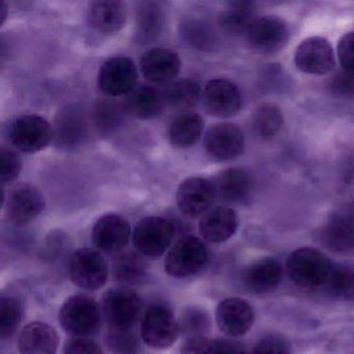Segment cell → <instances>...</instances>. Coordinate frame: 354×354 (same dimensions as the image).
Wrapping results in <instances>:
<instances>
[{
    "label": "cell",
    "instance_id": "obj_1",
    "mask_svg": "<svg viewBox=\"0 0 354 354\" xmlns=\"http://www.w3.org/2000/svg\"><path fill=\"white\" fill-rule=\"evenodd\" d=\"M331 267L333 264L327 257L313 248L294 250L286 265L290 279L295 285L306 289L324 286Z\"/></svg>",
    "mask_w": 354,
    "mask_h": 354
},
{
    "label": "cell",
    "instance_id": "obj_2",
    "mask_svg": "<svg viewBox=\"0 0 354 354\" xmlns=\"http://www.w3.org/2000/svg\"><path fill=\"white\" fill-rule=\"evenodd\" d=\"M64 330L76 337L94 335L101 324L100 308L96 300L86 295L70 297L59 310Z\"/></svg>",
    "mask_w": 354,
    "mask_h": 354
},
{
    "label": "cell",
    "instance_id": "obj_3",
    "mask_svg": "<svg viewBox=\"0 0 354 354\" xmlns=\"http://www.w3.org/2000/svg\"><path fill=\"white\" fill-rule=\"evenodd\" d=\"M9 138L18 151L34 154L44 150L53 142V128L41 115H19L10 126Z\"/></svg>",
    "mask_w": 354,
    "mask_h": 354
},
{
    "label": "cell",
    "instance_id": "obj_4",
    "mask_svg": "<svg viewBox=\"0 0 354 354\" xmlns=\"http://www.w3.org/2000/svg\"><path fill=\"white\" fill-rule=\"evenodd\" d=\"M207 260L208 250L204 242L194 236H184L167 254L165 269L171 277L184 279L200 272Z\"/></svg>",
    "mask_w": 354,
    "mask_h": 354
},
{
    "label": "cell",
    "instance_id": "obj_5",
    "mask_svg": "<svg viewBox=\"0 0 354 354\" xmlns=\"http://www.w3.org/2000/svg\"><path fill=\"white\" fill-rule=\"evenodd\" d=\"M180 333L179 322L165 304H153L147 310L142 322V337L153 349L171 347Z\"/></svg>",
    "mask_w": 354,
    "mask_h": 354
},
{
    "label": "cell",
    "instance_id": "obj_6",
    "mask_svg": "<svg viewBox=\"0 0 354 354\" xmlns=\"http://www.w3.org/2000/svg\"><path fill=\"white\" fill-rule=\"evenodd\" d=\"M173 221L160 216H150L138 221L133 232V243L138 252L147 257L165 254L175 237Z\"/></svg>",
    "mask_w": 354,
    "mask_h": 354
},
{
    "label": "cell",
    "instance_id": "obj_7",
    "mask_svg": "<svg viewBox=\"0 0 354 354\" xmlns=\"http://www.w3.org/2000/svg\"><path fill=\"white\" fill-rule=\"evenodd\" d=\"M138 80V69L129 57H111L99 70V88L103 94L113 98L128 96L136 88Z\"/></svg>",
    "mask_w": 354,
    "mask_h": 354
},
{
    "label": "cell",
    "instance_id": "obj_8",
    "mask_svg": "<svg viewBox=\"0 0 354 354\" xmlns=\"http://www.w3.org/2000/svg\"><path fill=\"white\" fill-rule=\"evenodd\" d=\"M53 142L63 150H75L88 140L90 124L86 111L77 104L68 105L55 118Z\"/></svg>",
    "mask_w": 354,
    "mask_h": 354
},
{
    "label": "cell",
    "instance_id": "obj_9",
    "mask_svg": "<svg viewBox=\"0 0 354 354\" xmlns=\"http://www.w3.org/2000/svg\"><path fill=\"white\" fill-rule=\"evenodd\" d=\"M70 277L78 287L88 291L100 289L109 279V268L103 257L91 248H80L70 260Z\"/></svg>",
    "mask_w": 354,
    "mask_h": 354
},
{
    "label": "cell",
    "instance_id": "obj_10",
    "mask_svg": "<svg viewBox=\"0 0 354 354\" xmlns=\"http://www.w3.org/2000/svg\"><path fill=\"white\" fill-rule=\"evenodd\" d=\"M142 299L133 290L113 288L103 297V310L111 328L129 329L138 320Z\"/></svg>",
    "mask_w": 354,
    "mask_h": 354
},
{
    "label": "cell",
    "instance_id": "obj_11",
    "mask_svg": "<svg viewBox=\"0 0 354 354\" xmlns=\"http://www.w3.org/2000/svg\"><path fill=\"white\" fill-rule=\"evenodd\" d=\"M294 62L304 73L324 75L330 73L335 68V53L326 39L310 37L298 45L294 53Z\"/></svg>",
    "mask_w": 354,
    "mask_h": 354
},
{
    "label": "cell",
    "instance_id": "obj_12",
    "mask_svg": "<svg viewBox=\"0 0 354 354\" xmlns=\"http://www.w3.org/2000/svg\"><path fill=\"white\" fill-rule=\"evenodd\" d=\"M216 198L214 183L201 177L184 180L176 196L180 211L189 217H198L208 212Z\"/></svg>",
    "mask_w": 354,
    "mask_h": 354
},
{
    "label": "cell",
    "instance_id": "obj_13",
    "mask_svg": "<svg viewBox=\"0 0 354 354\" xmlns=\"http://www.w3.org/2000/svg\"><path fill=\"white\" fill-rule=\"evenodd\" d=\"M246 37L254 51L270 55L281 50L287 44L289 28L281 18L265 16L254 20Z\"/></svg>",
    "mask_w": 354,
    "mask_h": 354
},
{
    "label": "cell",
    "instance_id": "obj_14",
    "mask_svg": "<svg viewBox=\"0 0 354 354\" xmlns=\"http://www.w3.org/2000/svg\"><path fill=\"white\" fill-rule=\"evenodd\" d=\"M244 145L243 132L234 124H217L205 134V150L215 160L227 161L237 158L243 153Z\"/></svg>",
    "mask_w": 354,
    "mask_h": 354
},
{
    "label": "cell",
    "instance_id": "obj_15",
    "mask_svg": "<svg viewBox=\"0 0 354 354\" xmlns=\"http://www.w3.org/2000/svg\"><path fill=\"white\" fill-rule=\"evenodd\" d=\"M45 198L42 192L30 184H19L10 192L6 203L8 218L14 225L30 223L43 212Z\"/></svg>",
    "mask_w": 354,
    "mask_h": 354
},
{
    "label": "cell",
    "instance_id": "obj_16",
    "mask_svg": "<svg viewBox=\"0 0 354 354\" xmlns=\"http://www.w3.org/2000/svg\"><path fill=\"white\" fill-rule=\"evenodd\" d=\"M131 227L125 217L119 214L104 215L95 223L92 239L95 246L106 254L121 252L129 242Z\"/></svg>",
    "mask_w": 354,
    "mask_h": 354
},
{
    "label": "cell",
    "instance_id": "obj_17",
    "mask_svg": "<svg viewBox=\"0 0 354 354\" xmlns=\"http://www.w3.org/2000/svg\"><path fill=\"white\" fill-rule=\"evenodd\" d=\"M203 102L210 115L231 118L241 109V95L233 82L227 80H212L203 91Z\"/></svg>",
    "mask_w": 354,
    "mask_h": 354
},
{
    "label": "cell",
    "instance_id": "obj_18",
    "mask_svg": "<svg viewBox=\"0 0 354 354\" xmlns=\"http://www.w3.org/2000/svg\"><path fill=\"white\" fill-rule=\"evenodd\" d=\"M323 243L339 252L354 250V204H347L335 210L321 233Z\"/></svg>",
    "mask_w": 354,
    "mask_h": 354
},
{
    "label": "cell",
    "instance_id": "obj_19",
    "mask_svg": "<svg viewBox=\"0 0 354 354\" xmlns=\"http://www.w3.org/2000/svg\"><path fill=\"white\" fill-rule=\"evenodd\" d=\"M142 75L153 84H167L175 80L181 70L179 55L171 49L152 48L140 57Z\"/></svg>",
    "mask_w": 354,
    "mask_h": 354
},
{
    "label": "cell",
    "instance_id": "obj_20",
    "mask_svg": "<svg viewBox=\"0 0 354 354\" xmlns=\"http://www.w3.org/2000/svg\"><path fill=\"white\" fill-rule=\"evenodd\" d=\"M216 321L223 333L230 337H239L248 333L254 324V312L245 300L227 298L217 306Z\"/></svg>",
    "mask_w": 354,
    "mask_h": 354
},
{
    "label": "cell",
    "instance_id": "obj_21",
    "mask_svg": "<svg viewBox=\"0 0 354 354\" xmlns=\"http://www.w3.org/2000/svg\"><path fill=\"white\" fill-rule=\"evenodd\" d=\"M127 6L119 0H96L88 7V26L100 34H115L125 26Z\"/></svg>",
    "mask_w": 354,
    "mask_h": 354
},
{
    "label": "cell",
    "instance_id": "obj_22",
    "mask_svg": "<svg viewBox=\"0 0 354 354\" xmlns=\"http://www.w3.org/2000/svg\"><path fill=\"white\" fill-rule=\"evenodd\" d=\"M283 268L277 259L266 257L254 261L242 272V281L252 293L265 294L279 287Z\"/></svg>",
    "mask_w": 354,
    "mask_h": 354
},
{
    "label": "cell",
    "instance_id": "obj_23",
    "mask_svg": "<svg viewBox=\"0 0 354 354\" xmlns=\"http://www.w3.org/2000/svg\"><path fill=\"white\" fill-rule=\"evenodd\" d=\"M239 221L233 209L218 206L203 215L198 230L208 242L221 243L229 240L237 231Z\"/></svg>",
    "mask_w": 354,
    "mask_h": 354
},
{
    "label": "cell",
    "instance_id": "obj_24",
    "mask_svg": "<svg viewBox=\"0 0 354 354\" xmlns=\"http://www.w3.org/2000/svg\"><path fill=\"white\" fill-rule=\"evenodd\" d=\"M59 339L50 325L32 322L26 325L18 339L20 354H57Z\"/></svg>",
    "mask_w": 354,
    "mask_h": 354
},
{
    "label": "cell",
    "instance_id": "obj_25",
    "mask_svg": "<svg viewBox=\"0 0 354 354\" xmlns=\"http://www.w3.org/2000/svg\"><path fill=\"white\" fill-rule=\"evenodd\" d=\"M204 128L202 115L192 111H181L169 122L167 138L176 148H190L198 142Z\"/></svg>",
    "mask_w": 354,
    "mask_h": 354
},
{
    "label": "cell",
    "instance_id": "obj_26",
    "mask_svg": "<svg viewBox=\"0 0 354 354\" xmlns=\"http://www.w3.org/2000/svg\"><path fill=\"white\" fill-rule=\"evenodd\" d=\"M213 183L217 196L230 204L243 202L250 194V178L244 169L237 167L225 169L217 175Z\"/></svg>",
    "mask_w": 354,
    "mask_h": 354
},
{
    "label": "cell",
    "instance_id": "obj_27",
    "mask_svg": "<svg viewBox=\"0 0 354 354\" xmlns=\"http://www.w3.org/2000/svg\"><path fill=\"white\" fill-rule=\"evenodd\" d=\"M165 13L162 8L155 1H142L138 3L136 14V39L142 44L156 40L165 26Z\"/></svg>",
    "mask_w": 354,
    "mask_h": 354
},
{
    "label": "cell",
    "instance_id": "obj_28",
    "mask_svg": "<svg viewBox=\"0 0 354 354\" xmlns=\"http://www.w3.org/2000/svg\"><path fill=\"white\" fill-rule=\"evenodd\" d=\"M162 93L150 86L134 88L127 96L126 109L134 117L140 120H151L158 117L163 109Z\"/></svg>",
    "mask_w": 354,
    "mask_h": 354
},
{
    "label": "cell",
    "instance_id": "obj_29",
    "mask_svg": "<svg viewBox=\"0 0 354 354\" xmlns=\"http://www.w3.org/2000/svg\"><path fill=\"white\" fill-rule=\"evenodd\" d=\"M202 96L200 84L192 78H183L171 82L162 93L165 103L169 106L183 111H188V109L196 107Z\"/></svg>",
    "mask_w": 354,
    "mask_h": 354
},
{
    "label": "cell",
    "instance_id": "obj_30",
    "mask_svg": "<svg viewBox=\"0 0 354 354\" xmlns=\"http://www.w3.org/2000/svg\"><path fill=\"white\" fill-rule=\"evenodd\" d=\"M252 3L248 1L232 3L227 11L223 12L218 18V26L225 34L230 36L248 35L254 20Z\"/></svg>",
    "mask_w": 354,
    "mask_h": 354
},
{
    "label": "cell",
    "instance_id": "obj_31",
    "mask_svg": "<svg viewBox=\"0 0 354 354\" xmlns=\"http://www.w3.org/2000/svg\"><path fill=\"white\" fill-rule=\"evenodd\" d=\"M181 354H248V351L241 343L233 339L198 337L187 339Z\"/></svg>",
    "mask_w": 354,
    "mask_h": 354
},
{
    "label": "cell",
    "instance_id": "obj_32",
    "mask_svg": "<svg viewBox=\"0 0 354 354\" xmlns=\"http://www.w3.org/2000/svg\"><path fill=\"white\" fill-rule=\"evenodd\" d=\"M283 124V113L273 104H264L256 109L252 118V130L261 138H271L279 133Z\"/></svg>",
    "mask_w": 354,
    "mask_h": 354
},
{
    "label": "cell",
    "instance_id": "obj_33",
    "mask_svg": "<svg viewBox=\"0 0 354 354\" xmlns=\"http://www.w3.org/2000/svg\"><path fill=\"white\" fill-rule=\"evenodd\" d=\"M113 277L125 283H136L146 277V265L136 252H125L115 258L113 266Z\"/></svg>",
    "mask_w": 354,
    "mask_h": 354
},
{
    "label": "cell",
    "instance_id": "obj_34",
    "mask_svg": "<svg viewBox=\"0 0 354 354\" xmlns=\"http://www.w3.org/2000/svg\"><path fill=\"white\" fill-rule=\"evenodd\" d=\"M324 286L333 297L344 301H352L354 300V270L333 265Z\"/></svg>",
    "mask_w": 354,
    "mask_h": 354
},
{
    "label": "cell",
    "instance_id": "obj_35",
    "mask_svg": "<svg viewBox=\"0 0 354 354\" xmlns=\"http://www.w3.org/2000/svg\"><path fill=\"white\" fill-rule=\"evenodd\" d=\"M180 28L182 39L190 46L200 50H210L212 48L214 36L205 22L196 19H185Z\"/></svg>",
    "mask_w": 354,
    "mask_h": 354
},
{
    "label": "cell",
    "instance_id": "obj_36",
    "mask_svg": "<svg viewBox=\"0 0 354 354\" xmlns=\"http://www.w3.org/2000/svg\"><path fill=\"white\" fill-rule=\"evenodd\" d=\"M123 107L113 101H100L94 111L95 124L102 133L115 131L124 121Z\"/></svg>",
    "mask_w": 354,
    "mask_h": 354
},
{
    "label": "cell",
    "instance_id": "obj_37",
    "mask_svg": "<svg viewBox=\"0 0 354 354\" xmlns=\"http://www.w3.org/2000/svg\"><path fill=\"white\" fill-rule=\"evenodd\" d=\"M179 322L180 331L184 335L192 337H204L210 328V318L206 310L198 306H190L182 313Z\"/></svg>",
    "mask_w": 354,
    "mask_h": 354
},
{
    "label": "cell",
    "instance_id": "obj_38",
    "mask_svg": "<svg viewBox=\"0 0 354 354\" xmlns=\"http://www.w3.org/2000/svg\"><path fill=\"white\" fill-rule=\"evenodd\" d=\"M22 319L21 304L17 298L3 296L0 299V335L1 339L11 337Z\"/></svg>",
    "mask_w": 354,
    "mask_h": 354
},
{
    "label": "cell",
    "instance_id": "obj_39",
    "mask_svg": "<svg viewBox=\"0 0 354 354\" xmlns=\"http://www.w3.org/2000/svg\"><path fill=\"white\" fill-rule=\"evenodd\" d=\"M106 342L115 354H138L140 343L129 329L111 328L106 335Z\"/></svg>",
    "mask_w": 354,
    "mask_h": 354
},
{
    "label": "cell",
    "instance_id": "obj_40",
    "mask_svg": "<svg viewBox=\"0 0 354 354\" xmlns=\"http://www.w3.org/2000/svg\"><path fill=\"white\" fill-rule=\"evenodd\" d=\"M1 160V171H0V181L3 186L12 183L17 179L22 169V160L19 155L11 149H1L0 152Z\"/></svg>",
    "mask_w": 354,
    "mask_h": 354
},
{
    "label": "cell",
    "instance_id": "obj_41",
    "mask_svg": "<svg viewBox=\"0 0 354 354\" xmlns=\"http://www.w3.org/2000/svg\"><path fill=\"white\" fill-rule=\"evenodd\" d=\"M248 354H291V349L285 337L269 335L259 339Z\"/></svg>",
    "mask_w": 354,
    "mask_h": 354
},
{
    "label": "cell",
    "instance_id": "obj_42",
    "mask_svg": "<svg viewBox=\"0 0 354 354\" xmlns=\"http://www.w3.org/2000/svg\"><path fill=\"white\" fill-rule=\"evenodd\" d=\"M329 88L337 96H354V71L342 69L337 72L331 77Z\"/></svg>",
    "mask_w": 354,
    "mask_h": 354
},
{
    "label": "cell",
    "instance_id": "obj_43",
    "mask_svg": "<svg viewBox=\"0 0 354 354\" xmlns=\"http://www.w3.org/2000/svg\"><path fill=\"white\" fill-rule=\"evenodd\" d=\"M337 59L343 69L354 71V32L342 37L337 45Z\"/></svg>",
    "mask_w": 354,
    "mask_h": 354
},
{
    "label": "cell",
    "instance_id": "obj_44",
    "mask_svg": "<svg viewBox=\"0 0 354 354\" xmlns=\"http://www.w3.org/2000/svg\"><path fill=\"white\" fill-rule=\"evenodd\" d=\"M64 354H103L96 342L86 337L70 339L64 348Z\"/></svg>",
    "mask_w": 354,
    "mask_h": 354
},
{
    "label": "cell",
    "instance_id": "obj_45",
    "mask_svg": "<svg viewBox=\"0 0 354 354\" xmlns=\"http://www.w3.org/2000/svg\"><path fill=\"white\" fill-rule=\"evenodd\" d=\"M8 12H9V10H8L7 5L3 1L0 3V24L1 26L5 24L6 19H7Z\"/></svg>",
    "mask_w": 354,
    "mask_h": 354
}]
</instances>
